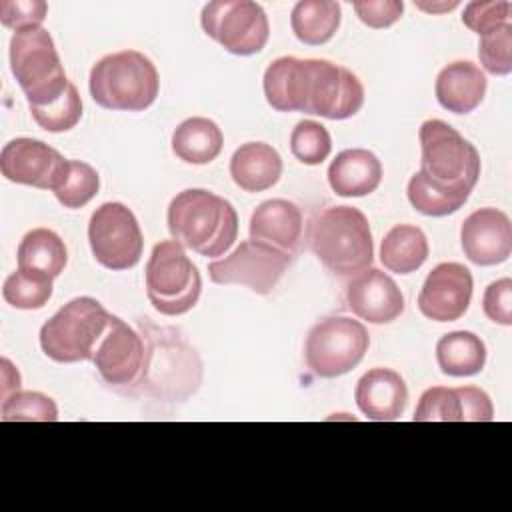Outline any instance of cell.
I'll list each match as a JSON object with an SVG mask.
<instances>
[{
  "mask_svg": "<svg viewBox=\"0 0 512 512\" xmlns=\"http://www.w3.org/2000/svg\"><path fill=\"white\" fill-rule=\"evenodd\" d=\"M346 304L360 320L388 324L404 312V296L398 284L378 268H366L348 282Z\"/></svg>",
  "mask_w": 512,
  "mask_h": 512,
  "instance_id": "19",
  "label": "cell"
},
{
  "mask_svg": "<svg viewBox=\"0 0 512 512\" xmlns=\"http://www.w3.org/2000/svg\"><path fill=\"white\" fill-rule=\"evenodd\" d=\"M464 256L478 266H496L512 254V224L498 208L474 210L460 228Z\"/></svg>",
  "mask_w": 512,
  "mask_h": 512,
  "instance_id": "18",
  "label": "cell"
},
{
  "mask_svg": "<svg viewBox=\"0 0 512 512\" xmlns=\"http://www.w3.org/2000/svg\"><path fill=\"white\" fill-rule=\"evenodd\" d=\"M0 372H2V386H0V398H8L10 394L20 390V372L10 364L8 358L0 360Z\"/></svg>",
  "mask_w": 512,
  "mask_h": 512,
  "instance_id": "42",
  "label": "cell"
},
{
  "mask_svg": "<svg viewBox=\"0 0 512 512\" xmlns=\"http://www.w3.org/2000/svg\"><path fill=\"white\" fill-rule=\"evenodd\" d=\"M482 308L488 320L510 326L512 324V280L500 278L492 282L482 298Z\"/></svg>",
  "mask_w": 512,
  "mask_h": 512,
  "instance_id": "40",
  "label": "cell"
},
{
  "mask_svg": "<svg viewBox=\"0 0 512 512\" xmlns=\"http://www.w3.org/2000/svg\"><path fill=\"white\" fill-rule=\"evenodd\" d=\"M144 278L150 304L164 316L186 314L202 292L200 272L176 240H162L152 248Z\"/></svg>",
  "mask_w": 512,
  "mask_h": 512,
  "instance_id": "8",
  "label": "cell"
},
{
  "mask_svg": "<svg viewBox=\"0 0 512 512\" xmlns=\"http://www.w3.org/2000/svg\"><path fill=\"white\" fill-rule=\"evenodd\" d=\"M90 96L106 110L142 112L158 96V70L138 50H120L100 58L90 70Z\"/></svg>",
  "mask_w": 512,
  "mask_h": 512,
  "instance_id": "5",
  "label": "cell"
},
{
  "mask_svg": "<svg viewBox=\"0 0 512 512\" xmlns=\"http://www.w3.org/2000/svg\"><path fill=\"white\" fill-rule=\"evenodd\" d=\"M382 182V164L366 148L342 150L328 166V184L334 194L360 198L372 194Z\"/></svg>",
  "mask_w": 512,
  "mask_h": 512,
  "instance_id": "22",
  "label": "cell"
},
{
  "mask_svg": "<svg viewBox=\"0 0 512 512\" xmlns=\"http://www.w3.org/2000/svg\"><path fill=\"white\" fill-rule=\"evenodd\" d=\"M458 6V2L456 0H452V2H442V4H426V2H416V8H420V10H426V12H448V10H452V8H456Z\"/></svg>",
  "mask_w": 512,
  "mask_h": 512,
  "instance_id": "43",
  "label": "cell"
},
{
  "mask_svg": "<svg viewBox=\"0 0 512 512\" xmlns=\"http://www.w3.org/2000/svg\"><path fill=\"white\" fill-rule=\"evenodd\" d=\"M354 400L368 420H398L408 404L404 378L390 368H372L356 384Z\"/></svg>",
  "mask_w": 512,
  "mask_h": 512,
  "instance_id": "20",
  "label": "cell"
},
{
  "mask_svg": "<svg viewBox=\"0 0 512 512\" xmlns=\"http://www.w3.org/2000/svg\"><path fill=\"white\" fill-rule=\"evenodd\" d=\"M144 354L146 346L142 334L118 316H112L96 346L92 362L106 384L128 392L140 378Z\"/></svg>",
  "mask_w": 512,
  "mask_h": 512,
  "instance_id": "15",
  "label": "cell"
},
{
  "mask_svg": "<svg viewBox=\"0 0 512 512\" xmlns=\"http://www.w3.org/2000/svg\"><path fill=\"white\" fill-rule=\"evenodd\" d=\"M230 176L244 192H264L282 176V158L266 142H246L230 158Z\"/></svg>",
  "mask_w": 512,
  "mask_h": 512,
  "instance_id": "24",
  "label": "cell"
},
{
  "mask_svg": "<svg viewBox=\"0 0 512 512\" xmlns=\"http://www.w3.org/2000/svg\"><path fill=\"white\" fill-rule=\"evenodd\" d=\"M308 242L314 256L338 276L358 274L374 260L370 224L354 206H330L316 214Z\"/></svg>",
  "mask_w": 512,
  "mask_h": 512,
  "instance_id": "4",
  "label": "cell"
},
{
  "mask_svg": "<svg viewBox=\"0 0 512 512\" xmlns=\"http://www.w3.org/2000/svg\"><path fill=\"white\" fill-rule=\"evenodd\" d=\"M290 150L302 164L318 166L330 156L332 138L320 122L302 120L290 134Z\"/></svg>",
  "mask_w": 512,
  "mask_h": 512,
  "instance_id": "35",
  "label": "cell"
},
{
  "mask_svg": "<svg viewBox=\"0 0 512 512\" xmlns=\"http://www.w3.org/2000/svg\"><path fill=\"white\" fill-rule=\"evenodd\" d=\"M68 168V160L52 146L36 138H14L0 152V172L6 180L38 190H56Z\"/></svg>",
  "mask_w": 512,
  "mask_h": 512,
  "instance_id": "14",
  "label": "cell"
},
{
  "mask_svg": "<svg viewBox=\"0 0 512 512\" xmlns=\"http://www.w3.org/2000/svg\"><path fill=\"white\" fill-rule=\"evenodd\" d=\"M18 268L54 280L68 262L64 240L50 228H34L24 234L18 246Z\"/></svg>",
  "mask_w": 512,
  "mask_h": 512,
  "instance_id": "26",
  "label": "cell"
},
{
  "mask_svg": "<svg viewBox=\"0 0 512 512\" xmlns=\"http://www.w3.org/2000/svg\"><path fill=\"white\" fill-rule=\"evenodd\" d=\"M364 86L354 72L322 58H306L304 114L346 120L360 112Z\"/></svg>",
  "mask_w": 512,
  "mask_h": 512,
  "instance_id": "12",
  "label": "cell"
},
{
  "mask_svg": "<svg viewBox=\"0 0 512 512\" xmlns=\"http://www.w3.org/2000/svg\"><path fill=\"white\" fill-rule=\"evenodd\" d=\"M138 328L146 354L140 378L128 392L166 404L190 398L202 382V360L198 352L178 330L156 326L150 318H140Z\"/></svg>",
  "mask_w": 512,
  "mask_h": 512,
  "instance_id": "1",
  "label": "cell"
},
{
  "mask_svg": "<svg viewBox=\"0 0 512 512\" xmlns=\"http://www.w3.org/2000/svg\"><path fill=\"white\" fill-rule=\"evenodd\" d=\"M462 22L466 28L476 32L478 36L512 22V4L506 0H490V2H470L464 8Z\"/></svg>",
  "mask_w": 512,
  "mask_h": 512,
  "instance_id": "38",
  "label": "cell"
},
{
  "mask_svg": "<svg viewBox=\"0 0 512 512\" xmlns=\"http://www.w3.org/2000/svg\"><path fill=\"white\" fill-rule=\"evenodd\" d=\"M52 290H54V286H52L50 278L30 274V272H24L18 268L4 280L2 296L14 308L40 310L48 304Z\"/></svg>",
  "mask_w": 512,
  "mask_h": 512,
  "instance_id": "31",
  "label": "cell"
},
{
  "mask_svg": "<svg viewBox=\"0 0 512 512\" xmlns=\"http://www.w3.org/2000/svg\"><path fill=\"white\" fill-rule=\"evenodd\" d=\"M356 16L370 28H388L400 20L404 4L400 0H360L352 4Z\"/></svg>",
  "mask_w": 512,
  "mask_h": 512,
  "instance_id": "41",
  "label": "cell"
},
{
  "mask_svg": "<svg viewBox=\"0 0 512 512\" xmlns=\"http://www.w3.org/2000/svg\"><path fill=\"white\" fill-rule=\"evenodd\" d=\"M426 234L412 224H396L380 244V262L394 274L416 272L428 258Z\"/></svg>",
  "mask_w": 512,
  "mask_h": 512,
  "instance_id": "28",
  "label": "cell"
},
{
  "mask_svg": "<svg viewBox=\"0 0 512 512\" xmlns=\"http://www.w3.org/2000/svg\"><path fill=\"white\" fill-rule=\"evenodd\" d=\"M340 18L342 10L334 0H300L292 8L290 26L300 42L320 46L332 40L340 28Z\"/></svg>",
  "mask_w": 512,
  "mask_h": 512,
  "instance_id": "30",
  "label": "cell"
},
{
  "mask_svg": "<svg viewBox=\"0 0 512 512\" xmlns=\"http://www.w3.org/2000/svg\"><path fill=\"white\" fill-rule=\"evenodd\" d=\"M470 300V270L458 262H442L426 276L418 294V308L434 322H454L466 314Z\"/></svg>",
  "mask_w": 512,
  "mask_h": 512,
  "instance_id": "16",
  "label": "cell"
},
{
  "mask_svg": "<svg viewBox=\"0 0 512 512\" xmlns=\"http://www.w3.org/2000/svg\"><path fill=\"white\" fill-rule=\"evenodd\" d=\"M10 70L28 100V108L52 104L70 84L54 40L42 26L14 32L10 38Z\"/></svg>",
  "mask_w": 512,
  "mask_h": 512,
  "instance_id": "6",
  "label": "cell"
},
{
  "mask_svg": "<svg viewBox=\"0 0 512 512\" xmlns=\"http://www.w3.org/2000/svg\"><path fill=\"white\" fill-rule=\"evenodd\" d=\"M48 14L44 0H2L0 22L16 32L26 28H38Z\"/></svg>",
  "mask_w": 512,
  "mask_h": 512,
  "instance_id": "39",
  "label": "cell"
},
{
  "mask_svg": "<svg viewBox=\"0 0 512 512\" xmlns=\"http://www.w3.org/2000/svg\"><path fill=\"white\" fill-rule=\"evenodd\" d=\"M486 86V76L476 64L458 60L438 72L434 92L438 104L444 110L454 114H468L484 100Z\"/></svg>",
  "mask_w": 512,
  "mask_h": 512,
  "instance_id": "23",
  "label": "cell"
},
{
  "mask_svg": "<svg viewBox=\"0 0 512 512\" xmlns=\"http://www.w3.org/2000/svg\"><path fill=\"white\" fill-rule=\"evenodd\" d=\"M98 188L100 176L90 164L82 160H68L66 174L54 190V196L64 208L74 210L86 206L98 194Z\"/></svg>",
  "mask_w": 512,
  "mask_h": 512,
  "instance_id": "32",
  "label": "cell"
},
{
  "mask_svg": "<svg viewBox=\"0 0 512 512\" xmlns=\"http://www.w3.org/2000/svg\"><path fill=\"white\" fill-rule=\"evenodd\" d=\"M166 222L178 244L206 258L226 254L238 236V214L232 204L204 188L178 192L168 206Z\"/></svg>",
  "mask_w": 512,
  "mask_h": 512,
  "instance_id": "2",
  "label": "cell"
},
{
  "mask_svg": "<svg viewBox=\"0 0 512 512\" xmlns=\"http://www.w3.org/2000/svg\"><path fill=\"white\" fill-rule=\"evenodd\" d=\"M478 56L486 72L506 76L512 72V22L480 36Z\"/></svg>",
  "mask_w": 512,
  "mask_h": 512,
  "instance_id": "36",
  "label": "cell"
},
{
  "mask_svg": "<svg viewBox=\"0 0 512 512\" xmlns=\"http://www.w3.org/2000/svg\"><path fill=\"white\" fill-rule=\"evenodd\" d=\"M110 318L96 298H74L40 328V348L60 364L92 360Z\"/></svg>",
  "mask_w": 512,
  "mask_h": 512,
  "instance_id": "7",
  "label": "cell"
},
{
  "mask_svg": "<svg viewBox=\"0 0 512 512\" xmlns=\"http://www.w3.org/2000/svg\"><path fill=\"white\" fill-rule=\"evenodd\" d=\"M420 172L430 186L466 202L480 176V154L456 128L442 120L420 126Z\"/></svg>",
  "mask_w": 512,
  "mask_h": 512,
  "instance_id": "3",
  "label": "cell"
},
{
  "mask_svg": "<svg viewBox=\"0 0 512 512\" xmlns=\"http://www.w3.org/2000/svg\"><path fill=\"white\" fill-rule=\"evenodd\" d=\"M436 362L446 376H474L486 364V346L474 332L456 330L438 340Z\"/></svg>",
  "mask_w": 512,
  "mask_h": 512,
  "instance_id": "29",
  "label": "cell"
},
{
  "mask_svg": "<svg viewBox=\"0 0 512 512\" xmlns=\"http://www.w3.org/2000/svg\"><path fill=\"white\" fill-rule=\"evenodd\" d=\"M0 418L4 422H56V402L42 392H14L2 400Z\"/></svg>",
  "mask_w": 512,
  "mask_h": 512,
  "instance_id": "33",
  "label": "cell"
},
{
  "mask_svg": "<svg viewBox=\"0 0 512 512\" xmlns=\"http://www.w3.org/2000/svg\"><path fill=\"white\" fill-rule=\"evenodd\" d=\"M406 194H408V202L412 204V208L424 216H436V218L448 216L466 204V202L446 196L440 190H436L434 186H430L420 170L416 174H412V178L408 180Z\"/></svg>",
  "mask_w": 512,
  "mask_h": 512,
  "instance_id": "37",
  "label": "cell"
},
{
  "mask_svg": "<svg viewBox=\"0 0 512 512\" xmlns=\"http://www.w3.org/2000/svg\"><path fill=\"white\" fill-rule=\"evenodd\" d=\"M34 122L46 132H68L82 118V100L76 86L70 82L66 92L48 106L30 108Z\"/></svg>",
  "mask_w": 512,
  "mask_h": 512,
  "instance_id": "34",
  "label": "cell"
},
{
  "mask_svg": "<svg viewBox=\"0 0 512 512\" xmlns=\"http://www.w3.org/2000/svg\"><path fill=\"white\" fill-rule=\"evenodd\" d=\"M368 346L370 336L362 322L328 316L316 322L306 336V366L318 378H338L362 362Z\"/></svg>",
  "mask_w": 512,
  "mask_h": 512,
  "instance_id": "9",
  "label": "cell"
},
{
  "mask_svg": "<svg viewBox=\"0 0 512 512\" xmlns=\"http://www.w3.org/2000/svg\"><path fill=\"white\" fill-rule=\"evenodd\" d=\"M306 80V58L282 56L276 58L264 72L266 102L278 112H302Z\"/></svg>",
  "mask_w": 512,
  "mask_h": 512,
  "instance_id": "25",
  "label": "cell"
},
{
  "mask_svg": "<svg viewBox=\"0 0 512 512\" xmlns=\"http://www.w3.org/2000/svg\"><path fill=\"white\" fill-rule=\"evenodd\" d=\"M290 264V254L260 242L244 240L228 256L208 264V276L216 284H240L256 294H270Z\"/></svg>",
  "mask_w": 512,
  "mask_h": 512,
  "instance_id": "13",
  "label": "cell"
},
{
  "mask_svg": "<svg viewBox=\"0 0 512 512\" xmlns=\"http://www.w3.org/2000/svg\"><path fill=\"white\" fill-rule=\"evenodd\" d=\"M414 422H490L494 406L476 386H432L424 390L412 416Z\"/></svg>",
  "mask_w": 512,
  "mask_h": 512,
  "instance_id": "17",
  "label": "cell"
},
{
  "mask_svg": "<svg viewBox=\"0 0 512 512\" xmlns=\"http://www.w3.org/2000/svg\"><path fill=\"white\" fill-rule=\"evenodd\" d=\"M88 242L96 262L108 270L134 268L144 248L140 224L122 202H104L92 212Z\"/></svg>",
  "mask_w": 512,
  "mask_h": 512,
  "instance_id": "11",
  "label": "cell"
},
{
  "mask_svg": "<svg viewBox=\"0 0 512 512\" xmlns=\"http://www.w3.org/2000/svg\"><path fill=\"white\" fill-rule=\"evenodd\" d=\"M302 212L300 208L282 198L262 202L250 216V238L272 244L288 254L298 248L302 238Z\"/></svg>",
  "mask_w": 512,
  "mask_h": 512,
  "instance_id": "21",
  "label": "cell"
},
{
  "mask_svg": "<svg viewBox=\"0 0 512 512\" xmlns=\"http://www.w3.org/2000/svg\"><path fill=\"white\" fill-rule=\"evenodd\" d=\"M222 144V130L204 116L186 118L172 134V152L188 164H210L222 152Z\"/></svg>",
  "mask_w": 512,
  "mask_h": 512,
  "instance_id": "27",
  "label": "cell"
},
{
  "mask_svg": "<svg viewBox=\"0 0 512 512\" xmlns=\"http://www.w3.org/2000/svg\"><path fill=\"white\" fill-rule=\"evenodd\" d=\"M202 30L236 56L258 54L270 36L264 8L252 0H214L202 8Z\"/></svg>",
  "mask_w": 512,
  "mask_h": 512,
  "instance_id": "10",
  "label": "cell"
}]
</instances>
